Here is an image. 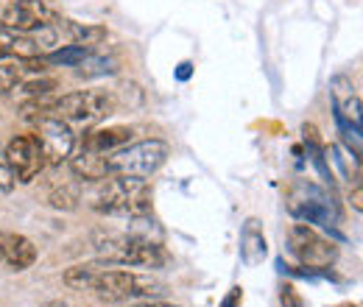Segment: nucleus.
Segmentation results:
<instances>
[{
  "label": "nucleus",
  "instance_id": "11",
  "mask_svg": "<svg viewBox=\"0 0 363 307\" xmlns=\"http://www.w3.org/2000/svg\"><path fill=\"white\" fill-rule=\"evenodd\" d=\"M330 95H333L335 118H341L344 123L361 129V95L355 92V84L347 76H335L330 82Z\"/></svg>",
  "mask_w": 363,
  "mask_h": 307
},
{
  "label": "nucleus",
  "instance_id": "29",
  "mask_svg": "<svg viewBox=\"0 0 363 307\" xmlns=\"http://www.w3.org/2000/svg\"><path fill=\"white\" fill-rule=\"evenodd\" d=\"M352 204H355V210H358V213H361V184H355V193H352Z\"/></svg>",
  "mask_w": 363,
  "mask_h": 307
},
{
  "label": "nucleus",
  "instance_id": "34",
  "mask_svg": "<svg viewBox=\"0 0 363 307\" xmlns=\"http://www.w3.org/2000/svg\"><path fill=\"white\" fill-rule=\"evenodd\" d=\"M0 157H3V143H0Z\"/></svg>",
  "mask_w": 363,
  "mask_h": 307
},
{
  "label": "nucleus",
  "instance_id": "8",
  "mask_svg": "<svg viewBox=\"0 0 363 307\" xmlns=\"http://www.w3.org/2000/svg\"><path fill=\"white\" fill-rule=\"evenodd\" d=\"M3 160L20 184H31L45 168V157L34 134H17L14 140H9V145L3 148Z\"/></svg>",
  "mask_w": 363,
  "mask_h": 307
},
{
  "label": "nucleus",
  "instance_id": "15",
  "mask_svg": "<svg viewBox=\"0 0 363 307\" xmlns=\"http://www.w3.org/2000/svg\"><path fill=\"white\" fill-rule=\"evenodd\" d=\"M70 171L76 176H82L84 182H104L106 179V157L95 154V151H79L70 157Z\"/></svg>",
  "mask_w": 363,
  "mask_h": 307
},
{
  "label": "nucleus",
  "instance_id": "2",
  "mask_svg": "<svg viewBox=\"0 0 363 307\" xmlns=\"http://www.w3.org/2000/svg\"><path fill=\"white\" fill-rule=\"evenodd\" d=\"M95 252L106 265H132V268H162L168 263V255L162 243L140 240L129 232H98Z\"/></svg>",
  "mask_w": 363,
  "mask_h": 307
},
{
  "label": "nucleus",
  "instance_id": "18",
  "mask_svg": "<svg viewBox=\"0 0 363 307\" xmlns=\"http://www.w3.org/2000/svg\"><path fill=\"white\" fill-rule=\"evenodd\" d=\"M76 73H79L82 79L112 76V73H118V59H106V56H87V59L76 67Z\"/></svg>",
  "mask_w": 363,
  "mask_h": 307
},
{
  "label": "nucleus",
  "instance_id": "3",
  "mask_svg": "<svg viewBox=\"0 0 363 307\" xmlns=\"http://www.w3.org/2000/svg\"><path fill=\"white\" fill-rule=\"evenodd\" d=\"M92 207L98 213L121 216V218L148 216L151 213V187L145 179H135V176L104 179V187L98 190Z\"/></svg>",
  "mask_w": 363,
  "mask_h": 307
},
{
  "label": "nucleus",
  "instance_id": "20",
  "mask_svg": "<svg viewBox=\"0 0 363 307\" xmlns=\"http://www.w3.org/2000/svg\"><path fill=\"white\" fill-rule=\"evenodd\" d=\"M333 154H335V162L341 165V171H344V176H347L350 182L361 184V182H358V179H361V168H358V157H355L352 151H344L341 145H333Z\"/></svg>",
  "mask_w": 363,
  "mask_h": 307
},
{
  "label": "nucleus",
  "instance_id": "4",
  "mask_svg": "<svg viewBox=\"0 0 363 307\" xmlns=\"http://www.w3.org/2000/svg\"><path fill=\"white\" fill-rule=\"evenodd\" d=\"M288 210L291 216L305 223H316L321 229H327L330 235L341 238L338 235V223H341V213H338V204L333 201V193H327L324 187H318L313 182H296V187L291 190V199H288Z\"/></svg>",
  "mask_w": 363,
  "mask_h": 307
},
{
  "label": "nucleus",
  "instance_id": "13",
  "mask_svg": "<svg viewBox=\"0 0 363 307\" xmlns=\"http://www.w3.org/2000/svg\"><path fill=\"white\" fill-rule=\"evenodd\" d=\"M3 263L11 271H26L37 263V246L26 235H11L6 232V246H3Z\"/></svg>",
  "mask_w": 363,
  "mask_h": 307
},
{
  "label": "nucleus",
  "instance_id": "21",
  "mask_svg": "<svg viewBox=\"0 0 363 307\" xmlns=\"http://www.w3.org/2000/svg\"><path fill=\"white\" fill-rule=\"evenodd\" d=\"M79 193L73 190V187H59V190H53L50 193V207H56V210H76L79 207Z\"/></svg>",
  "mask_w": 363,
  "mask_h": 307
},
{
  "label": "nucleus",
  "instance_id": "6",
  "mask_svg": "<svg viewBox=\"0 0 363 307\" xmlns=\"http://www.w3.org/2000/svg\"><path fill=\"white\" fill-rule=\"evenodd\" d=\"M118 109V101L106 89H82V92H67L53 101L50 115L65 121V123H95L109 118Z\"/></svg>",
  "mask_w": 363,
  "mask_h": 307
},
{
  "label": "nucleus",
  "instance_id": "25",
  "mask_svg": "<svg viewBox=\"0 0 363 307\" xmlns=\"http://www.w3.org/2000/svg\"><path fill=\"white\" fill-rule=\"evenodd\" d=\"M279 302H282V307H308V302L299 296V291L294 285H282L279 288Z\"/></svg>",
  "mask_w": 363,
  "mask_h": 307
},
{
  "label": "nucleus",
  "instance_id": "23",
  "mask_svg": "<svg viewBox=\"0 0 363 307\" xmlns=\"http://www.w3.org/2000/svg\"><path fill=\"white\" fill-rule=\"evenodd\" d=\"M56 87H59L56 79H37V82H26V84H23V92L31 95V98H37V95H53Z\"/></svg>",
  "mask_w": 363,
  "mask_h": 307
},
{
  "label": "nucleus",
  "instance_id": "28",
  "mask_svg": "<svg viewBox=\"0 0 363 307\" xmlns=\"http://www.w3.org/2000/svg\"><path fill=\"white\" fill-rule=\"evenodd\" d=\"M193 76V65L190 62H182L179 67H177V82H187Z\"/></svg>",
  "mask_w": 363,
  "mask_h": 307
},
{
  "label": "nucleus",
  "instance_id": "31",
  "mask_svg": "<svg viewBox=\"0 0 363 307\" xmlns=\"http://www.w3.org/2000/svg\"><path fill=\"white\" fill-rule=\"evenodd\" d=\"M43 307H70L67 302H62V299H53V302H45Z\"/></svg>",
  "mask_w": 363,
  "mask_h": 307
},
{
  "label": "nucleus",
  "instance_id": "24",
  "mask_svg": "<svg viewBox=\"0 0 363 307\" xmlns=\"http://www.w3.org/2000/svg\"><path fill=\"white\" fill-rule=\"evenodd\" d=\"M118 95H121V101H123L126 106H140V104H143V92H140V87L132 84V82L121 84V87H118Z\"/></svg>",
  "mask_w": 363,
  "mask_h": 307
},
{
  "label": "nucleus",
  "instance_id": "12",
  "mask_svg": "<svg viewBox=\"0 0 363 307\" xmlns=\"http://www.w3.org/2000/svg\"><path fill=\"white\" fill-rule=\"evenodd\" d=\"M132 129L129 126H106V129H92L90 134H84L82 148L84 151H95V154H112L123 145L132 143Z\"/></svg>",
  "mask_w": 363,
  "mask_h": 307
},
{
  "label": "nucleus",
  "instance_id": "7",
  "mask_svg": "<svg viewBox=\"0 0 363 307\" xmlns=\"http://www.w3.org/2000/svg\"><path fill=\"white\" fill-rule=\"evenodd\" d=\"M288 249L299 260V265L313 268V271H327L338 260V246L318 235L311 223H294L288 232Z\"/></svg>",
  "mask_w": 363,
  "mask_h": 307
},
{
  "label": "nucleus",
  "instance_id": "14",
  "mask_svg": "<svg viewBox=\"0 0 363 307\" xmlns=\"http://www.w3.org/2000/svg\"><path fill=\"white\" fill-rule=\"evenodd\" d=\"M269 246H266V235L260 229V221H246L243 226V235H240V260L246 265H257L263 263Z\"/></svg>",
  "mask_w": 363,
  "mask_h": 307
},
{
  "label": "nucleus",
  "instance_id": "33",
  "mask_svg": "<svg viewBox=\"0 0 363 307\" xmlns=\"http://www.w3.org/2000/svg\"><path fill=\"white\" fill-rule=\"evenodd\" d=\"M338 307H358V305H338Z\"/></svg>",
  "mask_w": 363,
  "mask_h": 307
},
{
  "label": "nucleus",
  "instance_id": "17",
  "mask_svg": "<svg viewBox=\"0 0 363 307\" xmlns=\"http://www.w3.org/2000/svg\"><path fill=\"white\" fill-rule=\"evenodd\" d=\"M90 56V50L87 48H82V45H65V48H59V50H50L45 56V65H62V67H79L84 59Z\"/></svg>",
  "mask_w": 363,
  "mask_h": 307
},
{
  "label": "nucleus",
  "instance_id": "9",
  "mask_svg": "<svg viewBox=\"0 0 363 307\" xmlns=\"http://www.w3.org/2000/svg\"><path fill=\"white\" fill-rule=\"evenodd\" d=\"M37 143L43 148V157L50 165H62L65 160L73 157V148H76V134L70 129V123L48 115L37 121Z\"/></svg>",
  "mask_w": 363,
  "mask_h": 307
},
{
  "label": "nucleus",
  "instance_id": "26",
  "mask_svg": "<svg viewBox=\"0 0 363 307\" xmlns=\"http://www.w3.org/2000/svg\"><path fill=\"white\" fill-rule=\"evenodd\" d=\"M14 184H17V179L11 174V168L6 162H0V193H11Z\"/></svg>",
  "mask_w": 363,
  "mask_h": 307
},
{
  "label": "nucleus",
  "instance_id": "5",
  "mask_svg": "<svg viewBox=\"0 0 363 307\" xmlns=\"http://www.w3.org/2000/svg\"><path fill=\"white\" fill-rule=\"evenodd\" d=\"M165 160H168V143H162V140L129 143V145L106 154V174L148 179L165 165Z\"/></svg>",
  "mask_w": 363,
  "mask_h": 307
},
{
  "label": "nucleus",
  "instance_id": "27",
  "mask_svg": "<svg viewBox=\"0 0 363 307\" xmlns=\"http://www.w3.org/2000/svg\"><path fill=\"white\" fill-rule=\"evenodd\" d=\"M240 305H243V288H240V285H235L227 296H224L221 307H240Z\"/></svg>",
  "mask_w": 363,
  "mask_h": 307
},
{
  "label": "nucleus",
  "instance_id": "10",
  "mask_svg": "<svg viewBox=\"0 0 363 307\" xmlns=\"http://www.w3.org/2000/svg\"><path fill=\"white\" fill-rule=\"evenodd\" d=\"M56 11L48 0H14L0 11V23L3 28L20 31V34H31L43 26H53Z\"/></svg>",
  "mask_w": 363,
  "mask_h": 307
},
{
  "label": "nucleus",
  "instance_id": "30",
  "mask_svg": "<svg viewBox=\"0 0 363 307\" xmlns=\"http://www.w3.org/2000/svg\"><path fill=\"white\" fill-rule=\"evenodd\" d=\"M148 307H182V305H174V302H154V299H148Z\"/></svg>",
  "mask_w": 363,
  "mask_h": 307
},
{
  "label": "nucleus",
  "instance_id": "22",
  "mask_svg": "<svg viewBox=\"0 0 363 307\" xmlns=\"http://www.w3.org/2000/svg\"><path fill=\"white\" fill-rule=\"evenodd\" d=\"M20 79H23V67H20V62H17V65H14V62H0V95L17 87Z\"/></svg>",
  "mask_w": 363,
  "mask_h": 307
},
{
  "label": "nucleus",
  "instance_id": "32",
  "mask_svg": "<svg viewBox=\"0 0 363 307\" xmlns=\"http://www.w3.org/2000/svg\"><path fill=\"white\" fill-rule=\"evenodd\" d=\"M3 246H6V232H0V263H3Z\"/></svg>",
  "mask_w": 363,
  "mask_h": 307
},
{
  "label": "nucleus",
  "instance_id": "16",
  "mask_svg": "<svg viewBox=\"0 0 363 307\" xmlns=\"http://www.w3.org/2000/svg\"><path fill=\"white\" fill-rule=\"evenodd\" d=\"M65 28H67V34L73 37V45H82V48H95V45H101L106 40V28L104 26H82V23H65Z\"/></svg>",
  "mask_w": 363,
  "mask_h": 307
},
{
  "label": "nucleus",
  "instance_id": "1",
  "mask_svg": "<svg viewBox=\"0 0 363 307\" xmlns=\"http://www.w3.org/2000/svg\"><path fill=\"white\" fill-rule=\"evenodd\" d=\"M90 291L106 302H140V299H160L165 294V282L129 268H95Z\"/></svg>",
  "mask_w": 363,
  "mask_h": 307
},
{
  "label": "nucleus",
  "instance_id": "19",
  "mask_svg": "<svg viewBox=\"0 0 363 307\" xmlns=\"http://www.w3.org/2000/svg\"><path fill=\"white\" fill-rule=\"evenodd\" d=\"M92 274H95L92 265H73V268L65 271V285L73 288V291H90Z\"/></svg>",
  "mask_w": 363,
  "mask_h": 307
}]
</instances>
